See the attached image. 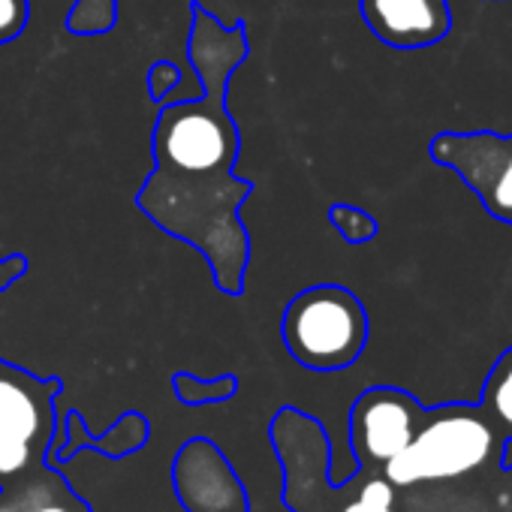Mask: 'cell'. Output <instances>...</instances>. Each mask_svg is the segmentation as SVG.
I'll use <instances>...</instances> for the list:
<instances>
[{
	"label": "cell",
	"instance_id": "cell-1",
	"mask_svg": "<svg viewBox=\"0 0 512 512\" xmlns=\"http://www.w3.org/2000/svg\"><path fill=\"white\" fill-rule=\"evenodd\" d=\"M247 25L223 28L202 4H190L187 58L202 94L163 103L151 133L154 172L136 193L139 211L166 235L199 250L220 293L244 290L250 235L238 217L253 184L235 175L238 127L226 109L229 79L247 61Z\"/></svg>",
	"mask_w": 512,
	"mask_h": 512
},
{
	"label": "cell",
	"instance_id": "cell-2",
	"mask_svg": "<svg viewBox=\"0 0 512 512\" xmlns=\"http://www.w3.org/2000/svg\"><path fill=\"white\" fill-rule=\"evenodd\" d=\"M284 344L311 371L350 368L368 344V311L338 284L302 290L284 311Z\"/></svg>",
	"mask_w": 512,
	"mask_h": 512
},
{
	"label": "cell",
	"instance_id": "cell-3",
	"mask_svg": "<svg viewBox=\"0 0 512 512\" xmlns=\"http://www.w3.org/2000/svg\"><path fill=\"white\" fill-rule=\"evenodd\" d=\"M494 449V428L482 410L443 407L413 434L404 452L386 461L392 485H413L428 479H455L476 470Z\"/></svg>",
	"mask_w": 512,
	"mask_h": 512
},
{
	"label": "cell",
	"instance_id": "cell-4",
	"mask_svg": "<svg viewBox=\"0 0 512 512\" xmlns=\"http://www.w3.org/2000/svg\"><path fill=\"white\" fill-rule=\"evenodd\" d=\"M428 154L452 169L494 220L512 226V133H437Z\"/></svg>",
	"mask_w": 512,
	"mask_h": 512
},
{
	"label": "cell",
	"instance_id": "cell-5",
	"mask_svg": "<svg viewBox=\"0 0 512 512\" xmlns=\"http://www.w3.org/2000/svg\"><path fill=\"white\" fill-rule=\"evenodd\" d=\"M49 389H58V383H43L0 365V476H13L31 461Z\"/></svg>",
	"mask_w": 512,
	"mask_h": 512
},
{
	"label": "cell",
	"instance_id": "cell-6",
	"mask_svg": "<svg viewBox=\"0 0 512 512\" xmlns=\"http://www.w3.org/2000/svg\"><path fill=\"white\" fill-rule=\"evenodd\" d=\"M368 31L392 49H428L449 37V0H359Z\"/></svg>",
	"mask_w": 512,
	"mask_h": 512
},
{
	"label": "cell",
	"instance_id": "cell-7",
	"mask_svg": "<svg viewBox=\"0 0 512 512\" xmlns=\"http://www.w3.org/2000/svg\"><path fill=\"white\" fill-rule=\"evenodd\" d=\"M419 404L401 389H368L353 407V440L371 461H389L416 434Z\"/></svg>",
	"mask_w": 512,
	"mask_h": 512
},
{
	"label": "cell",
	"instance_id": "cell-8",
	"mask_svg": "<svg viewBox=\"0 0 512 512\" xmlns=\"http://www.w3.org/2000/svg\"><path fill=\"white\" fill-rule=\"evenodd\" d=\"M482 410H488L500 425L512 431V347L497 359V365L485 380Z\"/></svg>",
	"mask_w": 512,
	"mask_h": 512
},
{
	"label": "cell",
	"instance_id": "cell-9",
	"mask_svg": "<svg viewBox=\"0 0 512 512\" xmlns=\"http://www.w3.org/2000/svg\"><path fill=\"white\" fill-rule=\"evenodd\" d=\"M115 19H118L115 0H79L67 16V31L79 37L109 34L115 28Z\"/></svg>",
	"mask_w": 512,
	"mask_h": 512
},
{
	"label": "cell",
	"instance_id": "cell-10",
	"mask_svg": "<svg viewBox=\"0 0 512 512\" xmlns=\"http://www.w3.org/2000/svg\"><path fill=\"white\" fill-rule=\"evenodd\" d=\"M329 220H332V226L341 232V238L350 241V244H368V241H374L377 232H380L374 214H368L365 208L347 205V202H335V205L329 208Z\"/></svg>",
	"mask_w": 512,
	"mask_h": 512
},
{
	"label": "cell",
	"instance_id": "cell-11",
	"mask_svg": "<svg viewBox=\"0 0 512 512\" xmlns=\"http://www.w3.org/2000/svg\"><path fill=\"white\" fill-rule=\"evenodd\" d=\"M175 392L181 401L187 404H199V401H220V398H229L235 392V377H223V380H214V383H199L193 380L190 374H178L175 377Z\"/></svg>",
	"mask_w": 512,
	"mask_h": 512
},
{
	"label": "cell",
	"instance_id": "cell-12",
	"mask_svg": "<svg viewBox=\"0 0 512 512\" xmlns=\"http://www.w3.org/2000/svg\"><path fill=\"white\" fill-rule=\"evenodd\" d=\"M31 22V0H0V46L25 34Z\"/></svg>",
	"mask_w": 512,
	"mask_h": 512
},
{
	"label": "cell",
	"instance_id": "cell-13",
	"mask_svg": "<svg viewBox=\"0 0 512 512\" xmlns=\"http://www.w3.org/2000/svg\"><path fill=\"white\" fill-rule=\"evenodd\" d=\"M395 491L389 479H371L353 503L344 506V512H392Z\"/></svg>",
	"mask_w": 512,
	"mask_h": 512
},
{
	"label": "cell",
	"instance_id": "cell-14",
	"mask_svg": "<svg viewBox=\"0 0 512 512\" xmlns=\"http://www.w3.org/2000/svg\"><path fill=\"white\" fill-rule=\"evenodd\" d=\"M181 85V67L172 64V61H157L151 64L148 70V91H151V100L154 103H166V97L172 94V88Z\"/></svg>",
	"mask_w": 512,
	"mask_h": 512
},
{
	"label": "cell",
	"instance_id": "cell-15",
	"mask_svg": "<svg viewBox=\"0 0 512 512\" xmlns=\"http://www.w3.org/2000/svg\"><path fill=\"white\" fill-rule=\"evenodd\" d=\"M28 269H31V263L25 253L4 256V260H0V293H4L10 284H16L22 275H28Z\"/></svg>",
	"mask_w": 512,
	"mask_h": 512
},
{
	"label": "cell",
	"instance_id": "cell-16",
	"mask_svg": "<svg viewBox=\"0 0 512 512\" xmlns=\"http://www.w3.org/2000/svg\"><path fill=\"white\" fill-rule=\"evenodd\" d=\"M37 512H70V509H64V506H43V509H37Z\"/></svg>",
	"mask_w": 512,
	"mask_h": 512
}]
</instances>
